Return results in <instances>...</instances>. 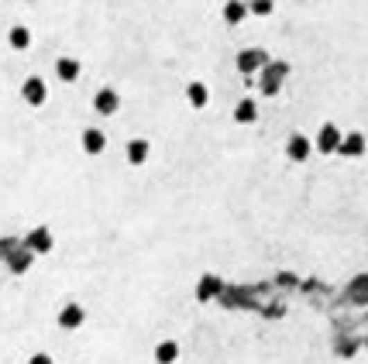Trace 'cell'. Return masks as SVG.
I'll list each match as a JSON object with an SVG mask.
<instances>
[{"label":"cell","instance_id":"obj_1","mask_svg":"<svg viewBox=\"0 0 368 364\" xmlns=\"http://www.w3.org/2000/svg\"><path fill=\"white\" fill-rule=\"evenodd\" d=\"M341 131L334 127V124H324L320 127V134H317V148H320V155H331V152H338L341 148Z\"/></svg>","mask_w":368,"mask_h":364},{"label":"cell","instance_id":"obj_14","mask_svg":"<svg viewBox=\"0 0 368 364\" xmlns=\"http://www.w3.org/2000/svg\"><path fill=\"white\" fill-rule=\"evenodd\" d=\"M186 96H189V103H193V107H207V96H210V93H207L203 83H189Z\"/></svg>","mask_w":368,"mask_h":364},{"label":"cell","instance_id":"obj_4","mask_svg":"<svg viewBox=\"0 0 368 364\" xmlns=\"http://www.w3.org/2000/svg\"><path fill=\"white\" fill-rule=\"evenodd\" d=\"M269 59H265V52H259V48H252V52H241L238 55V69L241 73H255L259 66H265Z\"/></svg>","mask_w":368,"mask_h":364},{"label":"cell","instance_id":"obj_5","mask_svg":"<svg viewBox=\"0 0 368 364\" xmlns=\"http://www.w3.org/2000/svg\"><path fill=\"white\" fill-rule=\"evenodd\" d=\"M24 100H28V103H31V107H42V103H45V83H42V80H38V76H31V80H28V83H24Z\"/></svg>","mask_w":368,"mask_h":364},{"label":"cell","instance_id":"obj_10","mask_svg":"<svg viewBox=\"0 0 368 364\" xmlns=\"http://www.w3.org/2000/svg\"><path fill=\"white\" fill-rule=\"evenodd\" d=\"M255 117H259V107H255L252 100H241L238 110H234V120H238V124H252Z\"/></svg>","mask_w":368,"mask_h":364},{"label":"cell","instance_id":"obj_7","mask_svg":"<svg viewBox=\"0 0 368 364\" xmlns=\"http://www.w3.org/2000/svg\"><path fill=\"white\" fill-rule=\"evenodd\" d=\"M93 107H96V113H114V110H117V93L100 90L96 93V100H93Z\"/></svg>","mask_w":368,"mask_h":364},{"label":"cell","instance_id":"obj_6","mask_svg":"<svg viewBox=\"0 0 368 364\" xmlns=\"http://www.w3.org/2000/svg\"><path fill=\"white\" fill-rule=\"evenodd\" d=\"M245 17H248V3L245 0H227L224 3V21L227 24H241Z\"/></svg>","mask_w":368,"mask_h":364},{"label":"cell","instance_id":"obj_3","mask_svg":"<svg viewBox=\"0 0 368 364\" xmlns=\"http://www.w3.org/2000/svg\"><path fill=\"white\" fill-rule=\"evenodd\" d=\"M338 155H348V158H358V155H365V138H362L358 131L344 134V138H341V148H338Z\"/></svg>","mask_w":368,"mask_h":364},{"label":"cell","instance_id":"obj_12","mask_svg":"<svg viewBox=\"0 0 368 364\" xmlns=\"http://www.w3.org/2000/svg\"><path fill=\"white\" fill-rule=\"evenodd\" d=\"M145 158H148V141H131L128 145V162L131 165H141Z\"/></svg>","mask_w":368,"mask_h":364},{"label":"cell","instance_id":"obj_8","mask_svg":"<svg viewBox=\"0 0 368 364\" xmlns=\"http://www.w3.org/2000/svg\"><path fill=\"white\" fill-rule=\"evenodd\" d=\"M55 73H59L62 83H73V80L80 76V62H76V59H59V62H55Z\"/></svg>","mask_w":368,"mask_h":364},{"label":"cell","instance_id":"obj_16","mask_svg":"<svg viewBox=\"0 0 368 364\" xmlns=\"http://www.w3.org/2000/svg\"><path fill=\"white\" fill-rule=\"evenodd\" d=\"M272 7H276L272 0H252V3H248V10H252V14H259V17L272 14Z\"/></svg>","mask_w":368,"mask_h":364},{"label":"cell","instance_id":"obj_13","mask_svg":"<svg viewBox=\"0 0 368 364\" xmlns=\"http://www.w3.org/2000/svg\"><path fill=\"white\" fill-rule=\"evenodd\" d=\"M59 323H62L66 330L80 327V323H83V309H80V306H66V309H62V316H59Z\"/></svg>","mask_w":368,"mask_h":364},{"label":"cell","instance_id":"obj_18","mask_svg":"<svg viewBox=\"0 0 368 364\" xmlns=\"http://www.w3.org/2000/svg\"><path fill=\"white\" fill-rule=\"evenodd\" d=\"M31 364H52V361H49L45 354H38V358H31Z\"/></svg>","mask_w":368,"mask_h":364},{"label":"cell","instance_id":"obj_2","mask_svg":"<svg viewBox=\"0 0 368 364\" xmlns=\"http://www.w3.org/2000/svg\"><path fill=\"white\" fill-rule=\"evenodd\" d=\"M310 152H313V145H310L303 134H292V138L286 141V155H289L292 162H306V158H310Z\"/></svg>","mask_w":368,"mask_h":364},{"label":"cell","instance_id":"obj_11","mask_svg":"<svg viewBox=\"0 0 368 364\" xmlns=\"http://www.w3.org/2000/svg\"><path fill=\"white\" fill-rule=\"evenodd\" d=\"M28 45H31V31H28V28H21V24H17V28H10V48L24 52Z\"/></svg>","mask_w":368,"mask_h":364},{"label":"cell","instance_id":"obj_17","mask_svg":"<svg viewBox=\"0 0 368 364\" xmlns=\"http://www.w3.org/2000/svg\"><path fill=\"white\" fill-rule=\"evenodd\" d=\"M176 354H179V351H176V344H162L155 358H159L162 364H173V361H176Z\"/></svg>","mask_w":368,"mask_h":364},{"label":"cell","instance_id":"obj_9","mask_svg":"<svg viewBox=\"0 0 368 364\" xmlns=\"http://www.w3.org/2000/svg\"><path fill=\"white\" fill-rule=\"evenodd\" d=\"M103 145H107V138H103L100 131H87V134H83V152H87V155H100Z\"/></svg>","mask_w":368,"mask_h":364},{"label":"cell","instance_id":"obj_15","mask_svg":"<svg viewBox=\"0 0 368 364\" xmlns=\"http://www.w3.org/2000/svg\"><path fill=\"white\" fill-rule=\"evenodd\" d=\"M28 248H35V251H49V248H52V241H49V230H35V234L28 237Z\"/></svg>","mask_w":368,"mask_h":364}]
</instances>
